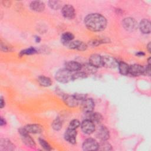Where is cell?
I'll return each instance as SVG.
<instances>
[{"label": "cell", "instance_id": "obj_22", "mask_svg": "<svg viewBox=\"0 0 151 151\" xmlns=\"http://www.w3.org/2000/svg\"><path fill=\"white\" fill-rule=\"evenodd\" d=\"M74 38V36L71 32H64L61 37V42L64 45H66L70 42L73 41Z\"/></svg>", "mask_w": 151, "mask_h": 151}, {"label": "cell", "instance_id": "obj_28", "mask_svg": "<svg viewBox=\"0 0 151 151\" xmlns=\"http://www.w3.org/2000/svg\"><path fill=\"white\" fill-rule=\"evenodd\" d=\"M52 127L55 130H60L63 126V122L60 117H57L52 123Z\"/></svg>", "mask_w": 151, "mask_h": 151}, {"label": "cell", "instance_id": "obj_31", "mask_svg": "<svg viewBox=\"0 0 151 151\" xmlns=\"http://www.w3.org/2000/svg\"><path fill=\"white\" fill-rule=\"evenodd\" d=\"M39 143L40 144V145L41 146V147L44 149L45 150H51L52 149L51 146L50 145V144L44 139H42V138H40L39 139Z\"/></svg>", "mask_w": 151, "mask_h": 151}, {"label": "cell", "instance_id": "obj_27", "mask_svg": "<svg viewBox=\"0 0 151 151\" xmlns=\"http://www.w3.org/2000/svg\"><path fill=\"white\" fill-rule=\"evenodd\" d=\"M37 52H38V50L35 47H31L21 51V52H19V55L23 56L24 55H32V54H36Z\"/></svg>", "mask_w": 151, "mask_h": 151}, {"label": "cell", "instance_id": "obj_40", "mask_svg": "<svg viewBox=\"0 0 151 151\" xmlns=\"http://www.w3.org/2000/svg\"><path fill=\"white\" fill-rule=\"evenodd\" d=\"M2 3H3L4 5L5 6H9L11 5V2L8 1H2Z\"/></svg>", "mask_w": 151, "mask_h": 151}, {"label": "cell", "instance_id": "obj_11", "mask_svg": "<svg viewBox=\"0 0 151 151\" xmlns=\"http://www.w3.org/2000/svg\"><path fill=\"white\" fill-rule=\"evenodd\" d=\"M77 134V133L76 129L67 128L64 133V139L68 143L71 144H75L76 143Z\"/></svg>", "mask_w": 151, "mask_h": 151}, {"label": "cell", "instance_id": "obj_14", "mask_svg": "<svg viewBox=\"0 0 151 151\" xmlns=\"http://www.w3.org/2000/svg\"><path fill=\"white\" fill-rule=\"evenodd\" d=\"M83 110L84 113H89L93 111L95 107L94 100L91 98H86L81 101Z\"/></svg>", "mask_w": 151, "mask_h": 151}, {"label": "cell", "instance_id": "obj_35", "mask_svg": "<svg viewBox=\"0 0 151 151\" xmlns=\"http://www.w3.org/2000/svg\"><path fill=\"white\" fill-rule=\"evenodd\" d=\"M74 96L80 101H82L83 100H85L87 98V95L85 94H74Z\"/></svg>", "mask_w": 151, "mask_h": 151}, {"label": "cell", "instance_id": "obj_4", "mask_svg": "<svg viewBox=\"0 0 151 151\" xmlns=\"http://www.w3.org/2000/svg\"><path fill=\"white\" fill-rule=\"evenodd\" d=\"M122 25L123 28L127 31L133 32L136 31L138 28V24L137 21L132 17H126L122 21Z\"/></svg>", "mask_w": 151, "mask_h": 151}, {"label": "cell", "instance_id": "obj_1", "mask_svg": "<svg viewBox=\"0 0 151 151\" xmlns=\"http://www.w3.org/2000/svg\"><path fill=\"white\" fill-rule=\"evenodd\" d=\"M107 22L106 18L99 13L89 14L84 18L86 27L93 32L103 31L107 26Z\"/></svg>", "mask_w": 151, "mask_h": 151}, {"label": "cell", "instance_id": "obj_33", "mask_svg": "<svg viewBox=\"0 0 151 151\" xmlns=\"http://www.w3.org/2000/svg\"><path fill=\"white\" fill-rule=\"evenodd\" d=\"M87 75L81 71V70L76 71L75 73H73V79L74 80H77V79H80V78H84L86 77H87Z\"/></svg>", "mask_w": 151, "mask_h": 151}, {"label": "cell", "instance_id": "obj_9", "mask_svg": "<svg viewBox=\"0 0 151 151\" xmlns=\"http://www.w3.org/2000/svg\"><path fill=\"white\" fill-rule=\"evenodd\" d=\"M65 46L68 47V48L70 49L77 50L79 51H85L87 48V44L78 40L72 41L67 44Z\"/></svg>", "mask_w": 151, "mask_h": 151}, {"label": "cell", "instance_id": "obj_12", "mask_svg": "<svg viewBox=\"0 0 151 151\" xmlns=\"http://www.w3.org/2000/svg\"><path fill=\"white\" fill-rule=\"evenodd\" d=\"M89 64L95 68L103 67V57L99 54H92L89 58Z\"/></svg>", "mask_w": 151, "mask_h": 151}, {"label": "cell", "instance_id": "obj_23", "mask_svg": "<svg viewBox=\"0 0 151 151\" xmlns=\"http://www.w3.org/2000/svg\"><path fill=\"white\" fill-rule=\"evenodd\" d=\"M117 66L119 68V72L121 74L126 76L129 74V65H128L127 63L123 61H120V62H119Z\"/></svg>", "mask_w": 151, "mask_h": 151}, {"label": "cell", "instance_id": "obj_24", "mask_svg": "<svg viewBox=\"0 0 151 151\" xmlns=\"http://www.w3.org/2000/svg\"><path fill=\"white\" fill-rule=\"evenodd\" d=\"M38 82L41 86L49 87L52 84L51 80L46 76H40L38 78Z\"/></svg>", "mask_w": 151, "mask_h": 151}, {"label": "cell", "instance_id": "obj_32", "mask_svg": "<svg viewBox=\"0 0 151 151\" xmlns=\"http://www.w3.org/2000/svg\"><path fill=\"white\" fill-rule=\"evenodd\" d=\"M80 126V121L77 119H73L70 122L68 128L76 130V129L78 128Z\"/></svg>", "mask_w": 151, "mask_h": 151}, {"label": "cell", "instance_id": "obj_5", "mask_svg": "<svg viewBox=\"0 0 151 151\" xmlns=\"http://www.w3.org/2000/svg\"><path fill=\"white\" fill-rule=\"evenodd\" d=\"M80 126L83 133L87 134H91L96 130L94 123L88 119L84 120L80 124Z\"/></svg>", "mask_w": 151, "mask_h": 151}, {"label": "cell", "instance_id": "obj_25", "mask_svg": "<svg viewBox=\"0 0 151 151\" xmlns=\"http://www.w3.org/2000/svg\"><path fill=\"white\" fill-rule=\"evenodd\" d=\"M96 68L94 67L90 64H88L82 65V67H81V68L80 70L81 71L85 73L87 75H88V74L94 73L96 72Z\"/></svg>", "mask_w": 151, "mask_h": 151}, {"label": "cell", "instance_id": "obj_19", "mask_svg": "<svg viewBox=\"0 0 151 151\" xmlns=\"http://www.w3.org/2000/svg\"><path fill=\"white\" fill-rule=\"evenodd\" d=\"M82 65L75 61H70L65 63V68L71 72H76L80 71Z\"/></svg>", "mask_w": 151, "mask_h": 151}, {"label": "cell", "instance_id": "obj_15", "mask_svg": "<svg viewBox=\"0 0 151 151\" xmlns=\"http://www.w3.org/2000/svg\"><path fill=\"white\" fill-rule=\"evenodd\" d=\"M144 67L137 64L129 65V74L133 76H139L144 74Z\"/></svg>", "mask_w": 151, "mask_h": 151}, {"label": "cell", "instance_id": "obj_2", "mask_svg": "<svg viewBox=\"0 0 151 151\" xmlns=\"http://www.w3.org/2000/svg\"><path fill=\"white\" fill-rule=\"evenodd\" d=\"M55 78L57 81L61 83H67L72 80H74L73 73L65 68H63L59 70L56 73L55 75Z\"/></svg>", "mask_w": 151, "mask_h": 151}, {"label": "cell", "instance_id": "obj_38", "mask_svg": "<svg viewBox=\"0 0 151 151\" xmlns=\"http://www.w3.org/2000/svg\"><path fill=\"white\" fill-rule=\"evenodd\" d=\"M5 106V101L4 100V99L2 97H1V103H0V107L1 109H2Z\"/></svg>", "mask_w": 151, "mask_h": 151}, {"label": "cell", "instance_id": "obj_36", "mask_svg": "<svg viewBox=\"0 0 151 151\" xmlns=\"http://www.w3.org/2000/svg\"><path fill=\"white\" fill-rule=\"evenodd\" d=\"M146 76H150V64L148 63V64L144 68V74Z\"/></svg>", "mask_w": 151, "mask_h": 151}, {"label": "cell", "instance_id": "obj_8", "mask_svg": "<svg viewBox=\"0 0 151 151\" xmlns=\"http://www.w3.org/2000/svg\"><path fill=\"white\" fill-rule=\"evenodd\" d=\"M96 137L101 141L107 140L109 139L110 133L107 128L104 126H99L96 131Z\"/></svg>", "mask_w": 151, "mask_h": 151}, {"label": "cell", "instance_id": "obj_21", "mask_svg": "<svg viewBox=\"0 0 151 151\" xmlns=\"http://www.w3.org/2000/svg\"><path fill=\"white\" fill-rule=\"evenodd\" d=\"M14 146V144L7 139H1L0 140V149L1 150H13Z\"/></svg>", "mask_w": 151, "mask_h": 151}, {"label": "cell", "instance_id": "obj_6", "mask_svg": "<svg viewBox=\"0 0 151 151\" xmlns=\"http://www.w3.org/2000/svg\"><path fill=\"white\" fill-rule=\"evenodd\" d=\"M84 150H97L99 147L98 142L92 138L86 139L82 145Z\"/></svg>", "mask_w": 151, "mask_h": 151}, {"label": "cell", "instance_id": "obj_10", "mask_svg": "<svg viewBox=\"0 0 151 151\" xmlns=\"http://www.w3.org/2000/svg\"><path fill=\"white\" fill-rule=\"evenodd\" d=\"M63 100L67 106L70 107H74L79 104L80 101L74 96V95L65 94L63 97Z\"/></svg>", "mask_w": 151, "mask_h": 151}, {"label": "cell", "instance_id": "obj_7", "mask_svg": "<svg viewBox=\"0 0 151 151\" xmlns=\"http://www.w3.org/2000/svg\"><path fill=\"white\" fill-rule=\"evenodd\" d=\"M61 13L64 18L69 19L74 18L76 15V12L74 7L70 4L64 5L62 7Z\"/></svg>", "mask_w": 151, "mask_h": 151}, {"label": "cell", "instance_id": "obj_42", "mask_svg": "<svg viewBox=\"0 0 151 151\" xmlns=\"http://www.w3.org/2000/svg\"><path fill=\"white\" fill-rule=\"evenodd\" d=\"M35 41L36 42L39 43L41 41V38L39 36H35Z\"/></svg>", "mask_w": 151, "mask_h": 151}, {"label": "cell", "instance_id": "obj_41", "mask_svg": "<svg viewBox=\"0 0 151 151\" xmlns=\"http://www.w3.org/2000/svg\"><path fill=\"white\" fill-rule=\"evenodd\" d=\"M147 50L149 52H151V44H150V42H149L147 45Z\"/></svg>", "mask_w": 151, "mask_h": 151}, {"label": "cell", "instance_id": "obj_16", "mask_svg": "<svg viewBox=\"0 0 151 151\" xmlns=\"http://www.w3.org/2000/svg\"><path fill=\"white\" fill-rule=\"evenodd\" d=\"M138 27L144 34H149L150 32V22L147 19H142L138 24Z\"/></svg>", "mask_w": 151, "mask_h": 151}, {"label": "cell", "instance_id": "obj_18", "mask_svg": "<svg viewBox=\"0 0 151 151\" xmlns=\"http://www.w3.org/2000/svg\"><path fill=\"white\" fill-rule=\"evenodd\" d=\"M85 119H88L92 121L93 123H99L103 120V117L100 113L97 112H89V113H85Z\"/></svg>", "mask_w": 151, "mask_h": 151}, {"label": "cell", "instance_id": "obj_29", "mask_svg": "<svg viewBox=\"0 0 151 151\" xmlns=\"http://www.w3.org/2000/svg\"><path fill=\"white\" fill-rule=\"evenodd\" d=\"M48 6L52 9L57 10L61 8L62 2L60 1H48Z\"/></svg>", "mask_w": 151, "mask_h": 151}, {"label": "cell", "instance_id": "obj_17", "mask_svg": "<svg viewBox=\"0 0 151 151\" xmlns=\"http://www.w3.org/2000/svg\"><path fill=\"white\" fill-rule=\"evenodd\" d=\"M24 129L29 133L38 134L42 132V127L38 124H29L26 125Z\"/></svg>", "mask_w": 151, "mask_h": 151}, {"label": "cell", "instance_id": "obj_37", "mask_svg": "<svg viewBox=\"0 0 151 151\" xmlns=\"http://www.w3.org/2000/svg\"><path fill=\"white\" fill-rule=\"evenodd\" d=\"M6 124V120L2 117H1V120H0V125H1V126H3L5 125Z\"/></svg>", "mask_w": 151, "mask_h": 151}, {"label": "cell", "instance_id": "obj_39", "mask_svg": "<svg viewBox=\"0 0 151 151\" xmlns=\"http://www.w3.org/2000/svg\"><path fill=\"white\" fill-rule=\"evenodd\" d=\"M136 55L139 57H143L145 55V53L143 51H138L136 53Z\"/></svg>", "mask_w": 151, "mask_h": 151}, {"label": "cell", "instance_id": "obj_34", "mask_svg": "<svg viewBox=\"0 0 151 151\" xmlns=\"http://www.w3.org/2000/svg\"><path fill=\"white\" fill-rule=\"evenodd\" d=\"M1 50L4 52H8L12 51V47L5 42L1 41Z\"/></svg>", "mask_w": 151, "mask_h": 151}, {"label": "cell", "instance_id": "obj_13", "mask_svg": "<svg viewBox=\"0 0 151 151\" xmlns=\"http://www.w3.org/2000/svg\"><path fill=\"white\" fill-rule=\"evenodd\" d=\"M102 57L103 67L110 68H113L118 65L119 62L114 57L111 56H103Z\"/></svg>", "mask_w": 151, "mask_h": 151}, {"label": "cell", "instance_id": "obj_3", "mask_svg": "<svg viewBox=\"0 0 151 151\" xmlns=\"http://www.w3.org/2000/svg\"><path fill=\"white\" fill-rule=\"evenodd\" d=\"M18 132L21 136L22 142L26 146H27L28 147H34L35 146V143L34 139L29 134V133H28L24 129V127L20 128L18 130Z\"/></svg>", "mask_w": 151, "mask_h": 151}, {"label": "cell", "instance_id": "obj_20", "mask_svg": "<svg viewBox=\"0 0 151 151\" xmlns=\"http://www.w3.org/2000/svg\"><path fill=\"white\" fill-rule=\"evenodd\" d=\"M30 8L35 12H42L45 9V4L41 1H33L29 4Z\"/></svg>", "mask_w": 151, "mask_h": 151}, {"label": "cell", "instance_id": "obj_30", "mask_svg": "<svg viewBox=\"0 0 151 151\" xmlns=\"http://www.w3.org/2000/svg\"><path fill=\"white\" fill-rule=\"evenodd\" d=\"M108 41H109L108 40H107L106 38L100 39V40H91L90 41H89L88 44L90 46L96 47V46L100 45L101 44L108 42Z\"/></svg>", "mask_w": 151, "mask_h": 151}, {"label": "cell", "instance_id": "obj_26", "mask_svg": "<svg viewBox=\"0 0 151 151\" xmlns=\"http://www.w3.org/2000/svg\"><path fill=\"white\" fill-rule=\"evenodd\" d=\"M98 150L109 151L112 150V147L111 145L109 142H107V140H103L101 141V142L99 143Z\"/></svg>", "mask_w": 151, "mask_h": 151}]
</instances>
